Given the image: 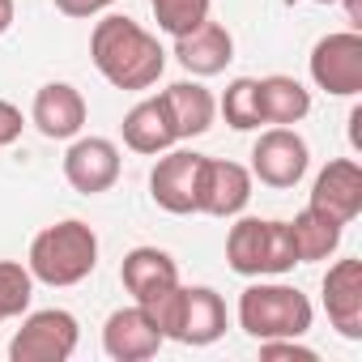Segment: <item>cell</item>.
Segmentation results:
<instances>
[{
	"mask_svg": "<svg viewBox=\"0 0 362 362\" xmlns=\"http://www.w3.org/2000/svg\"><path fill=\"white\" fill-rule=\"evenodd\" d=\"M90 60L115 90H132V94L149 90L166 69V52H162L158 35H149L145 26H136L132 18H119V13H107L103 22H94Z\"/></svg>",
	"mask_w": 362,
	"mask_h": 362,
	"instance_id": "obj_1",
	"label": "cell"
},
{
	"mask_svg": "<svg viewBox=\"0 0 362 362\" xmlns=\"http://www.w3.org/2000/svg\"><path fill=\"white\" fill-rule=\"evenodd\" d=\"M26 269H30L35 281L52 286V290H69V286L86 281L98 269V235H94V226H86L77 218L43 226L30 239Z\"/></svg>",
	"mask_w": 362,
	"mask_h": 362,
	"instance_id": "obj_2",
	"label": "cell"
},
{
	"mask_svg": "<svg viewBox=\"0 0 362 362\" xmlns=\"http://www.w3.org/2000/svg\"><path fill=\"white\" fill-rule=\"evenodd\" d=\"M166 341L179 345H214L226 332V303L209 286H175L145 307Z\"/></svg>",
	"mask_w": 362,
	"mask_h": 362,
	"instance_id": "obj_3",
	"label": "cell"
},
{
	"mask_svg": "<svg viewBox=\"0 0 362 362\" xmlns=\"http://www.w3.org/2000/svg\"><path fill=\"white\" fill-rule=\"evenodd\" d=\"M311 298L294 286L281 281H256L239 294V328L252 341H273V337H307L311 332Z\"/></svg>",
	"mask_w": 362,
	"mask_h": 362,
	"instance_id": "obj_4",
	"label": "cell"
},
{
	"mask_svg": "<svg viewBox=\"0 0 362 362\" xmlns=\"http://www.w3.org/2000/svg\"><path fill=\"white\" fill-rule=\"evenodd\" d=\"M226 264L239 277H281L298 264L290 226L273 218H239L226 235Z\"/></svg>",
	"mask_w": 362,
	"mask_h": 362,
	"instance_id": "obj_5",
	"label": "cell"
},
{
	"mask_svg": "<svg viewBox=\"0 0 362 362\" xmlns=\"http://www.w3.org/2000/svg\"><path fill=\"white\" fill-rule=\"evenodd\" d=\"M77 341H81L77 315L64 307H43L22 320V328L9 345V358L13 362H64L77 354Z\"/></svg>",
	"mask_w": 362,
	"mask_h": 362,
	"instance_id": "obj_6",
	"label": "cell"
},
{
	"mask_svg": "<svg viewBox=\"0 0 362 362\" xmlns=\"http://www.w3.org/2000/svg\"><path fill=\"white\" fill-rule=\"evenodd\" d=\"M311 81L332 98L362 94V30H332L311 47Z\"/></svg>",
	"mask_w": 362,
	"mask_h": 362,
	"instance_id": "obj_7",
	"label": "cell"
},
{
	"mask_svg": "<svg viewBox=\"0 0 362 362\" xmlns=\"http://www.w3.org/2000/svg\"><path fill=\"white\" fill-rule=\"evenodd\" d=\"M311 166V149L294 128H269L252 145V179H260L264 188H294Z\"/></svg>",
	"mask_w": 362,
	"mask_h": 362,
	"instance_id": "obj_8",
	"label": "cell"
},
{
	"mask_svg": "<svg viewBox=\"0 0 362 362\" xmlns=\"http://www.w3.org/2000/svg\"><path fill=\"white\" fill-rule=\"evenodd\" d=\"M252 201V170L230 158H205L197 184V214L209 218H239Z\"/></svg>",
	"mask_w": 362,
	"mask_h": 362,
	"instance_id": "obj_9",
	"label": "cell"
},
{
	"mask_svg": "<svg viewBox=\"0 0 362 362\" xmlns=\"http://www.w3.org/2000/svg\"><path fill=\"white\" fill-rule=\"evenodd\" d=\"M201 162L205 153L192 149H170L166 158H158V166L149 170V197L158 209L184 218L197 214V184H201Z\"/></svg>",
	"mask_w": 362,
	"mask_h": 362,
	"instance_id": "obj_10",
	"label": "cell"
},
{
	"mask_svg": "<svg viewBox=\"0 0 362 362\" xmlns=\"http://www.w3.org/2000/svg\"><path fill=\"white\" fill-rule=\"evenodd\" d=\"M64 179L81 197H98V192L115 188V179H119L115 141H107V136H73V145L64 153Z\"/></svg>",
	"mask_w": 362,
	"mask_h": 362,
	"instance_id": "obj_11",
	"label": "cell"
},
{
	"mask_svg": "<svg viewBox=\"0 0 362 362\" xmlns=\"http://www.w3.org/2000/svg\"><path fill=\"white\" fill-rule=\"evenodd\" d=\"M315 214L349 226L358 214H362V166L354 158H332L311 184V201H307Z\"/></svg>",
	"mask_w": 362,
	"mask_h": 362,
	"instance_id": "obj_12",
	"label": "cell"
},
{
	"mask_svg": "<svg viewBox=\"0 0 362 362\" xmlns=\"http://www.w3.org/2000/svg\"><path fill=\"white\" fill-rule=\"evenodd\" d=\"M162 341H166L162 328L153 324V315L141 303L111 311L107 324H103V349L115 362H145V358H153L162 349Z\"/></svg>",
	"mask_w": 362,
	"mask_h": 362,
	"instance_id": "obj_13",
	"label": "cell"
},
{
	"mask_svg": "<svg viewBox=\"0 0 362 362\" xmlns=\"http://www.w3.org/2000/svg\"><path fill=\"white\" fill-rule=\"evenodd\" d=\"M324 311L345 341H362V260H337L324 273Z\"/></svg>",
	"mask_w": 362,
	"mask_h": 362,
	"instance_id": "obj_14",
	"label": "cell"
},
{
	"mask_svg": "<svg viewBox=\"0 0 362 362\" xmlns=\"http://www.w3.org/2000/svg\"><path fill=\"white\" fill-rule=\"evenodd\" d=\"M30 124L47 141H73V136H81V128H86V98H81V90L69 86V81H47L35 94Z\"/></svg>",
	"mask_w": 362,
	"mask_h": 362,
	"instance_id": "obj_15",
	"label": "cell"
},
{
	"mask_svg": "<svg viewBox=\"0 0 362 362\" xmlns=\"http://www.w3.org/2000/svg\"><path fill=\"white\" fill-rule=\"evenodd\" d=\"M119 281L132 294V303L149 307L153 298H162L166 290L179 286V264L162 247H132L124 256V264H119Z\"/></svg>",
	"mask_w": 362,
	"mask_h": 362,
	"instance_id": "obj_16",
	"label": "cell"
},
{
	"mask_svg": "<svg viewBox=\"0 0 362 362\" xmlns=\"http://www.w3.org/2000/svg\"><path fill=\"white\" fill-rule=\"evenodd\" d=\"M175 60L184 64L192 77H218L235 60V39H230V30L222 22L209 18L197 30H188V35L175 39Z\"/></svg>",
	"mask_w": 362,
	"mask_h": 362,
	"instance_id": "obj_17",
	"label": "cell"
},
{
	"mask_svg": "<svg viewBox=\"0 0 362 362\" xmlns=\"http://www.w3.org/2000/svg\"><path fill=\"white\" fill-rule=\"evenodd\" d=\"M162 103L170 111V124H175V136L188 141V136H205L214 128V115H218V98L201 86V81H175L162 90Z\"/></svg>",
	"mask_w": 362,
	"mask_h": 362,
	"instance_id": "obj_18",
	"label": "cell"
},
{
	"mask_svg": "<svg viewBox=\"0 0 362 362\" xmlns=\"http://www.w3.org/2000/svg\"><path fill=\"white\" fill-rule=\"evenodd\" d=\"M175 124H170V111L158 98H141L128 115H124V145L132 153H166L175 145Z\"/></svg>",
	"mask_w": 362,
	"mask_h": 362,
	"instance_id": "obj_19",
	"label": "cell"
},
{
	"mask_svg": "<svg viewBox=\"0 0 362 362\" xmlns=\"http://www.w3.org/2000/svg\"><path fill=\"white\" fill-rule=\"evenodd\" d=\"M256 94H260V119L264 124H277V128H294L311 115V90L286 73H273V77H260L256 81Z\"/></svg>",
	"mask_w": 362,
	"mask_h": 362,
	"instance_id": "obj_20",
	"label": "cell"
},
{
	"mask_svg": "<svg viewBox=\"0 0 362 362\" xmlns=\"http://www.w3.org/2000/svg\"><path fill=\"white\" fill-rule=\"evenodd\" d=\"M290 226V243H294V256H298V264H311V260H328L337 247H341V222H332V218H324V214H315L311 205L294 218V222H286Z\"/></svg>",
	"mask_w": 362,
	"mask_h": 362,
	"instance_id": "obj_21",
	"label": "cell"
},
{
	"mask_svg": "<svg viewBox=\"0 0 362 362\" xmlns=\"http://www.w3.org/2000/svg\"><path fill=\"white\" fill-rule=\"evenodd\" d=\"M149 9H153L158 30L170 35V39H179V35L197 30L201 22H209L214 0H149Z\"/></svg>",
	"mask_w": 362,
	"mask_h": 362,
	"instance_id": "obj_22",
	"label": "cell"
},
{
	"mask_svg": "<svg viewBox=\"0 0 362 362\" xmlns=\"http://www.w3.org/2000/svg\"><path fill=\"white\" fill-rule=\"evenodd\" d=\"M222 115H226V124L235 128V132H252V128H260L264 119H260V94H256V77H235L230 86H226V94H222Z\"/></svg>",
	"mask_w": 362,
	"mask_h": 362,
	"instance_id": "obj_23",
	"label": "cell"
},
{
	"mask_svg": "<svg viewBox=\"0 0 362 362\" xmlns=\"http://www.w3.org/2000/svg\"><path fill=\"white\" fill-rule=\"evenodd\" d=\"M30 298H35L30 269L18 264V260H0V324L26 315L30 311Z\"/></svg>",
	"mask_w": 362,
	"mask_h": 362,
	"instance_id": "obj_24",
	"label": "cell"
},
{
	"mask_svg": "<svg viewBox=\"0 0 362 362\" xmlns=\"http://www.w3.org/2000/svg\"><path fill=\"white\" fill-rule=\"evenodd\" d=\"M260 358L264 362H315L320 354L303 345V337H273V341H260Z\"/></svg>",
	"mask_w": 362,
	"mask_h": 362,
	"instance_id": "obj_25",
	"label": "cell"
},
{
	"mask_svg": "<svg viewBox=\"0 0 362 362\" xmlns=\"http://www.w3.org/2000/svg\"><path fill=\"white\" fill-rule=\"evenodd\" d=\"M22 128H26L22 111H18L9 98H0V149H5V145H13V141L22 136Z\"/></svg>",
	"mask_w": 362,
	"mask_h": 362,
	"instance_id": "obj_26",
	"label": "cell"
},
{
	"mask_svg": "<svg viewBox=\"0 0 362 362\" xmlns=\"http://www.w3.org/2000/svg\"><path fill=\"white\" fill-rule=\"evenodd\" d=\"M115 0H56V9L64 18H98L103 9H111Z\"/></svg>",
	"mask_w": 362,
	"mask_h": 362,
	"instance_id": "obj_27",
	"label": "cell"
},
{
	"mask_svg": "<svg viewBox=\"0 0 362 362\" xmlns=\"http://www.w3.org/2000/svg\"><path fill=\"white\" fill-rule=\"evenodd\" d=\"M358 124H362V107H354V111H349V141H354V149L362 145V128H358Z\"/></svg>",
	"mask_w": 362,
	"mask_h": 362,
	"instance_id": "obj_28",
	"label": "cell"
},
{
	"mask_svg": "<svg viewBox=\"0 0 362 362\" xmlns=\"http://www.w3.org/2000/svg\"><path fill=\"white\" fill-rule=\"evenodd\" d=\"M13 13H18V5H13V0H0V35H5V30L13 26Z\"/></svg>",
	"mask_w": 362,
	"mask_h": 362,
	"instance_id": "obj_29",
	"label": "cell"
},
{
	"mask_svg": "<svg viewBox=\"0 0 362 362\" xmlns=\"http://www.w3.org/2000/svg\"><path fill=\"white\" fill-rule=\"evenodd\" d=\"M315 5H337V0H315Z\"/></svg>",
	"mask_w": 362,
	"mask_h": 362,
	"instance_id": "obj_30",
	"label": "cell"
}]
</instances>
